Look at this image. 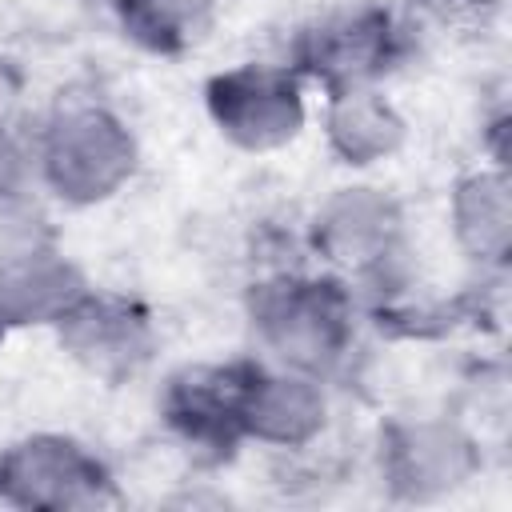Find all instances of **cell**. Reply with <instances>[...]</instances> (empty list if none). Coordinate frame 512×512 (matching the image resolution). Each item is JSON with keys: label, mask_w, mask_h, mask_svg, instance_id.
Returning a JSON list of instances; mask_svg holds the SVG:
<instances>
[{"label": "cell", "mask_w": 512, "mask_h": 512, "mask_svg": "<svg viewBox=\"0 0 512 512\" xmlns=\"http://www.w3.org/2000/svg\"><path fill=\"white\" fill-rule=\"evenodd\" d=\"M244 324L260 360L332 384L348 380L360 364L364 308L344 280L312 264H272L256 272L244 288Z\"/></svg>", "instance_id": "cell-1"}, {"label": "cell", "mask_w": 512, "mask_h": 512, "mask_svg": "<svg viewBox=\"0 0 512 512\" xmlns=\"http://www.w3.org/2000/svg\"><path fill=\"white\" fill-rule=\"evenodd\" d=\"M300 248L312 268L344 280L364 312L416 284L408 204L372 176L328 188L300 224Z\"/></svg>", "instance_id": "cell-2"}, {"label": "cell", "mask_w": 512, "mask_h": 512, "mask_svg": "<svg viewBox=\"0 0 512 512\" xmlns=\"http://www.w3.org/2000/svg\"><path fill=\"white\" fill-rule=\"evenodd\" d=\"M28 152L32 188L68 212L120 200L144 164L132 120L104 96H60L28 132Z\"/></svg>", "instance_id": "cell-3"}, {"label": "cell", "mask_w": 512, "mask_h": 512, "mask_svg": "<svg viewBox=\"0 0 512 512\" xmlns=\"http://www.w3.org/2000/svg\"><path fill=\"white\" fill-rule=\"evenodd\" d=\"M488 452L456 408H404L376 424L372 476L392 504H444L484 476Z\"/></svg>", "instance_id": "cell-4"}, {"label": "cell", "mask_w": 512, "mask_h": 512, "mask_svg": "<svg viewBox=\"0 0 512 512\" xmlns=\"http://www.w3.org/2000/svg\"><path fill=\"white\" fill-rule=\"evenodd\" d=\"M284 60L308 88L332 92L352 84H388L412 52L396 24L392 0H332L296 24Z\"/></svg>", "instance_id": "cell-5"}, {"label": "cell", "mask_w": 512, "mask_h": 512, "mask_svg": "<svg viewBox=\"0 0 512 512\" xmlns=\"http://www.w3.org/2000/svg\"><path fill=\"white\" fill-rule=\"evenodd\" d=\"M124 500L116 464L76 432L32 428L0 448V504L16 512H96Z\"/></svg>", "instance_id": "cell-6"}, {"label": "cell", "mask_w": 512, "mask_h": 512, "mask_svg": "<svg viewBox=\"0 0 512 512\" xmlns=\"http://www.w3.org/2000/svg\"><path fill=\"white\" fill-rule=\"evenodd\" d=\"M308 92L312 88L284 56H248L208 72L200 104L212 132L228 148L244 156H272L304 136L312 116Z\"/></svg>", "instance_id": "cell-7"}, {"label": "cell", "mask_w": 512, "mask_h": 512, "mask_svg": "<svg viewBox=\"0 0 512 512\" xmlns=\"http://www.w3.org/2000/svg\"><path fill=\"white\" fill-rule=\"evenodd\" d=\"M332 420H336L332 380L260 360L256 352L244 356L240 400H236L240 444L276 456H308L328 440Z\"/></svg>", "instance_id": "cell-8"}, {"label": "cell", "mask_w": 512, "mask_h": 512, "mask_svg": "<svg viewBox=\"0 0 512 512\" xmlns=\"http://www.w3.org/2000/svg\"><path fill=\"white\" fill-rule=\"evenodd\" d=\"M48 336L80 376L108 388L140 380L160 352L156 312L140 296L96 284L68 308V316Z\"/></svg>", "instance_id": "cell-9"}, {"label": "cell", "mask_w": 512, "mask_h": 512, "mask_svg": "<svg viewBox=\"0 0 512 512\" xmlns=\"http://www.w3.org/2000/svg\"><path fill=\"white\" fill-rule=\"evenodd\" d=\"M244 356L228 360H184L156 384V416L172 448L188 452L192 464H216L244 448L236 432Z\"/></svg>", "instance_id": "cell-10"}, {"label": "cell", "mask_w": 512, "mask_h": 512, "mask_svg": "<svg viewBox=\"0 0 512 512\" xmlns=\"http://www.w3.org/2000/svg\"><path fill=\"white\" fill-rule=\"evenodd\" d=\"M320 140L324 152L352 176L388 168L412 144V116L388 92V84H352L320 92Z\"/></svg>", "instance_id": "cell-11"}, {"label": "cell", "mask_w": 512, "mask_h": 512, "mask_svg": "<svg viewBox=\"0 0 512 512\" xmlns=\"http://www.w3.org/2000/svg\"><path fill=\"white\" fill-rule=\"evenodd\" d=\"M88 288L92 276L56 236L0 252V324L12 336L52 332Z\"/></svg>", "instance_id": "cell-12"}, {"label": "cell", "mask_w": 512, "mask_h": 512, "mask_svg": "<svg viewBox=\"0 0 512 512\" xmlns=\"http://www.w3.org/2000/svg\"><path fill=\"white\" fill-rule=\"evenodd\" d=\"M444 224L456 256L476 276H504L512 264V176L508 164L480 160L448 184Z\"/></svg>", "instance_id": "cell-13"}, {"label": "cell", "mask_w": 512, "mask_h": 512, "mask_svg": "<svg viewBox=\"0 0 512 512\" xmlns=\"http://www.w3.org/2000/svg\"><path fill=\"white\" fill-rule=\"evenodd\" d=\"M224 0H108L116 32L144 56L180 60L216 28Z\"/></svg>", "instance_id": "cell-14"}, {"label": "cell", "mask_w": 512, "mask_h": 512, "mask_svg": "<svg viewBox=\"0 0 512 512\" xmlns=\"http://www.w3.org/2000/svg\"><path fill=\"white\" fill-rule=\"evenodd\" d=\"M412 60L424 52H460L488 40L500 24V0H392Z\"/></svg>", "instance_id": "cell-15"}, {"label": "cell", "mask_w": 512, "mask_h": 512, "mask_svg": "<svg viewBox=\"0 0 512 512\" xmlns=\"http://www.w3.org/2000/svg\"><path fill=\"white\" fill-rule=\"evenodd\" d=\"M32 192V152L28 132L0 120V204Z\"/></svg>", "instance_id": "cell-16"}, {"label": "cell", "mask_w": 512, "mask_h": 512, "mask_svg": "<svg viewBox=\"0 0 512 512\" xmlns=\"http://www.w3.org/2000/svg\"><path fill=\"white\" fill-rule=\"evenodd\" d=\"M24 96H28V72H24V64L12 52L0 48V120L20 124Z\"/></svg>", "instance_id": "cell-17"}, {"label": "cell", "mask_w": 512, "mask_h": 512, "mask_svg": "<svg viewBox=\"0 0 512 512\" xmlns=\"http://www.w3.org/2000/svg\"><path fill=\"white\" fill-rule=\"evenodd\" d=\"M8 340H12V332H8V328H4V324H0V348H4V344H8Z\"/></svg>", "instance_id": "cell-18"}]
</instances>
